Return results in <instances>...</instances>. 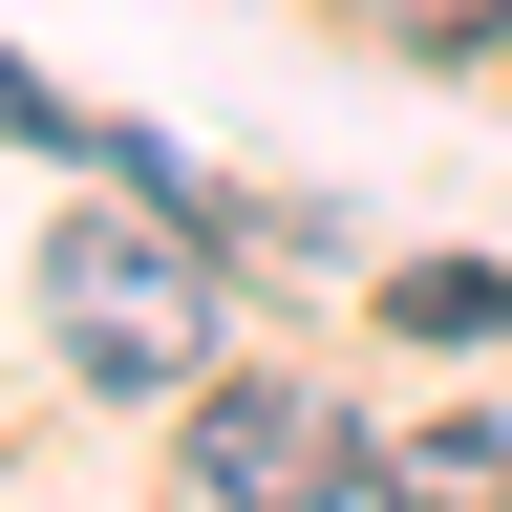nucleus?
Here are the masks:
<instances>
[{
	"label": "nucleus",
	"instance_id": "1",
	"mask_svg": "<svg viewBox=\"0 0 512 512\" xmlns=\"http://www.w3.org/2000/svg\"><path fill=\"white\" fill-rule=\"evenodd\" d=\"M43 299H64V363H86V384H192V363H214V278H192V235H64Z\"/></svg>",
	"mask_w": 512,
	"mask_h": 512
},
{
	"label": "nucleus",
	"instance_id": "2",
	"mask_svg": "<svg viewBox=\"0 0 512 512\" xmlns=\"http://www.w3.org/2000/svg\"><path fill=\"white\" fill-rule=\"evenodd\" d=\"M192 491L214 512H320L342 491V406H320V384H214V406H192Z\"/></svg>",
	"mask_w": 512,
	"mask_h": 512
},
{
	"label": "nucleus",
	"instance_id": "3",
	"mask_svg": "<svg viewBox=\"0 0 512 512\" xmlns=\"http://www.w3.org/2000/svg\"><path fill=\"white\" fill-rule=\"evenodd\" d=\"M384 320H406V342H512V278H491V256H427Z\"/></svg>",
	"mask_w": 512,
	"mask_h": 512
},
{
	"label": "nucleus",
	"instance_id": "4",
	"mask_svg": "<svg viewBox=\"0 0 512 512\" xmlns=\"http://www.w3.org/2000/svg\"><path fill=\"white\" fill-rule=\"evenodd\" d=\"M406 491H427V512H491V491H512V448H491V427H427V448H406Z\"/></svg>",
	"mask_w": 512,
	"mask_h": 512
},
{
	"label": "nucleus",
	"instance_id": "5",
	"mask_svg": "<svg viewBox=\"0 0 512 512\" xmlns=\"http://www.w3.org/2000/svg\"><path fill=\"white\" fill-rule=\"evenodd\" d=\"M363 22H384V43H427V64H470V43L512 22V0H363Z\"/></svg>",
	"mask_w": 512,
	"mask_h": 512
}]
</instances>
